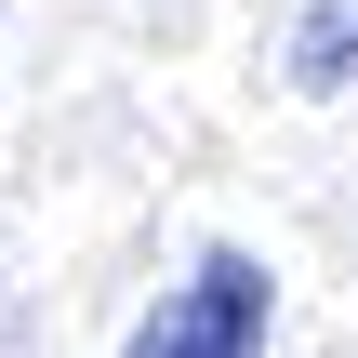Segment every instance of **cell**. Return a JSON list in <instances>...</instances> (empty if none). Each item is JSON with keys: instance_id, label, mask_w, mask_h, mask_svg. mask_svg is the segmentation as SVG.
<instances>
[{"instance_id": "obj_2", "label": "cell", "mask_w": 358, "mask_h": 358, "mask_svg": "<svg viewBox=\"0 0 358 358\" xmlns=\"http://www.w3.org/2000/svg\"><path fill=\"white\" fill-rule=\"evenodd\" d=\"M292 93H358V0H319L292 27Z\"/></svg>"}, {"instance_id": "obj_1", "label": "cell", "mask_w": 358, "mask_h": 358, "mask_svg": "<svg viewBox=\"0 0 358 358\" xmlns=\"http://www.w3.org/2000/svg\"><path fill=\"white\" fill-rule=\"evenodd\" d=\"M266 319H279L266 266H252V252H199V266L146 306V332L120 358H266Z\"/></svg>"}]
</instances>
